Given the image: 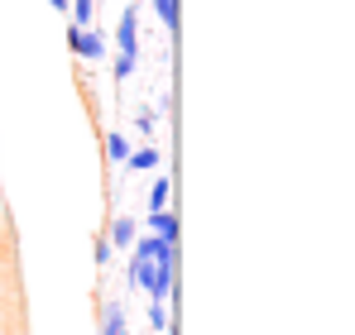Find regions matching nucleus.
I'll return each instance as SVG.
<instances>
[{
  "label": "nucleus",
  "mask_w": 355,
  "mask_h": 335,
  "mask_svg": "<svg viewBox=\"0 0 355 335\" xmlns=\"http://www.w3.org/2000/svg\"><path fill=\"white\" fill-rule=\"evenodd\" d=\"M130 282H135V287H144L154 302H168V292H173V269H164V264H154V259L135 254V259H130Z\"/></svg>",
  "instance_id": "1"
},
{
  "label": "nucleus",
  "mask_w": 355,
  "mask_h": 335,
  "mask_svg": "<svg viewBox=\"0 0 355 335\" xmlns=\"http://www.w3.org/2000/svg\"><path fill=\"white\" fill-rule=\"evenodd\" d=\"M135 254H144V259H154V264H164V269H178V244L173 239H159V235H135V244H130Z\"/></svg>",
  "instance_id": "2"
},
{
  "label": "nucleus",
  "mask_w": 355,
  "mask_h": 335,
  "mask_svg": "<svg viewBox=\"0 0 355 335\" xmlns=\"http://www.w3.org/2000/svg\"><path fill=\"white\" fill-rule=\"evenodd\" d=\"M67 48L82 62H96V57H106V39L96 29H67Z\"/></svg>",
  "instance_id": "3"
},
{
  "label": "nucleus",
  "mask_w": 355,
  "mask_h": 335,
  "mask_svg": "<svg viewBox=\"0 0 355 335\" xmlns=\"http://www.w3.org/2000/svg\"><path fill=\"white\" fill-rule=\"evenodd\" d=\"M116 48L139 57V5H125V15H120V24H116Z\"/></svg>",
  "instance_id": "4"
},
{
  "label": "nucleus",
  "mask_w": 355,
  "mask_h": 335,
  "mask_svg": "<svg viewBox=\"0 0 355 335\" xmlns=\"http://www.w3.org/2000/svg\"><path fill=\"white\" fill-rule=\"evenodd\" d=\"M144 225H149V235H159V239H173L178 244V216L164 206V211H149L144 216Z\"/></svg>",
  "instance_id": "5"
},
{
  "label": "nucleus",
  "mask_w": 355,
  "mask_h": 335,
  "mask_svg": "<svg viewBox=\"0 0 355 335\" xmlns=\"http://www.w3.org/2000/svg\"><path fill=\"white\" fill-rule=\"evenodd\" d=\"M135 235H139V221H135V216H116L106 239H111V249H130V244H135Z\"/></svg>",
  "instance_id": "6"
},
{
  "label": "nucleus",
  "mask_w": 355,
  "mask_h": 335,
  "mask_svg": "<svg viewBox=\"0 0 355 335\" xmlns=\"http://www.w3.org/2000/svg\"><path fill=\"white\" fill-rule=\"evenodd\" d=\"M120 168H125V172H144V168H159V149H154V144H144V149H130Z\"/></svg>",
  "instance_id": "7"
},
{
  "label": "nucleus",
  "mask_w": 355,
  "mask_h": 335,
  "mask_svg": "<svg viewBox=\"0 0 355 335\" xmlns=\"http://www.w3.org/2000/svg\"><path fill=\"white\" fill-rule=\"evenodd\" d=\"M101 335H125V307L111 302L106 311H101Z\"/></svg>",
  "instance_id": "8"
},
{
  "label": "nucleus",
  "mask_w": 355,
  "mask_h": 335,
  "mask_svg": "<svg viewBox=\"0 0 355 335\" xmlns=\"http://www.w3.org/2000/svg\"><path fill=\"white\" fill-rule=\"evenodd\" d=\"M67 10H72V29H87L96 19V0H72Z\"/></svg>",
  "instance_id": "9"
},
{
  "label": "nucleus",
  "mask_w": 355,
  "mask_h": 335,
  "mask_svg": "<svg viewBox=\"0 0 355 335\" xmlns=\"http://www.w3.org/2000/svg\"><path fill=\"white\" fill-rule=\"evenodd\" d=\"M154 125H159V111H149V106L135 111V129H139L144 139H154Z\"/></svg>",
  "instance_id": "10"
},
{
  "label": "nucleus",
  "mask_w": 355,
  "mask_h": 335,
  "mask_svg": "<svg viewBox=\"0 0 355 335\" xmlns=\"http://www.w3.org/2000/svg\"><path fill=\"white\" fill-rule=\"evenodd\" d=\"M149 5L159 10V19H164V29L173 34V29H178V0H149Z\"/></svg>",
  "instance_id": "11"
},
{
  "label": "nucleus",
  "mask_w": 355,
  "mask_h": 335,
  "mask_svg": "<svg viewBox=\"0 0 355 335\" xmlns=\"http://www.w3.org/2000/svg\"><path fill=\"white\" fill-rule=\"evenodd\" d=\"M168 192H173L168 177H159V182L149 187V211H164V206H168Z\"/></svg>",
  "instance_id": "12"
},
{
  "label": "nucleus",
  "mask_w": 355,
  "mask_h": 335,
  "mask_svg": "<svg viewBox=\"0 0 355 335\" xmlns=\"http://www.w3.org/2000/svg\"><path fill=\"white\" fill-rule=\"evenodd\" d=\"M106 154H111L116 163H125V154H130V134H106Z\"/></svg>",
  "instance_id": "13"
},
{
  "label": "nucleus",
  "mask_w": 355,
  "mask_h": 335,
  "mask_svg": "<svg viewBox=\"0 0 355 335\" xmlns=\"http://www.w3.org/2000/svg\"><path fill=\"white\" fill-rule=\"evenodd\" d=\"M135 62H139L135 53H116V67H111V72H116V82H130V77H135Z\"/></svg>",
  "instance_id": "14"
},
{
  "label": "nucleus",
  "mask_w": 355,
  "mask_h": 335,
  "mask_svg": "<svg viewBox=\"0 0 355 335\" xmlns=\"http://www.w3.org/2000/svg\"><path fill=\"white\" fill-rule=\"evenodd\" d=\"M111 254H116V249H111V239H106V235H96V244H92V259H96V269H106V264H111Z\"/></svg>",
  "instance_id": "15"
},
{
  "label": "nucleus",
  "mask_w": 355,
  "mask_h": 335,
  "mask_svg": "<svg viewBox=\"0 0 355 335\" xmlns=\"http://www.w3.org/2000/svg\"><path fill=\"white\" fill-rule=\"evenodd\" d=\"M149 326H154V331H168V307H164V302L149 307Z\"/></svg>",
  "instance_id": "16"
},
{
  "label": "nucleus",
  "mask_w": 355,
  "mask_h": 335,
  "mask_svg": "<svg viewBox=\"0 0 355 335\" xmlns=\"http://www.w3.org/2000/svg\"><path fill=\"white\" fill-rule=\"evenodd\" d=\"M49 5H53L58 15H67V5H72V0H49Z\"/></svg>",
  "instance_id": "17"
}]
</instances>
